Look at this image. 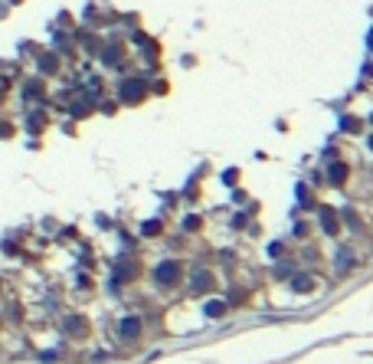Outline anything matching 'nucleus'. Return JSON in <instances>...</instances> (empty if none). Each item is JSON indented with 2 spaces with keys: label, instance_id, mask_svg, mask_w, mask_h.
Segmentation results:
<instances>
[{
  "label": "nucleus",
  "instance_id": "f257e3e1",
  "mask_svg": "<svg viewBox=\"0 0 373 364\" xmlns=\"http://www.w3.org/2000/svg\"><path fill=\"white\" fill-rule=\"evenodd\" d=\"M121 99H124V102L144 99V79H128V82L121 86Z\"/></svg>",
  "mask_w": 373,
  "mask_h": 364
},
{
  "label": "nucleus",
  "instance_id": "f03ea898",
  "mask_svg": "<svg viewBox=\"0 0 373 364\" xmlns=\"http://www.w3.org/2000/svg\"><path fill=\"white\" fill-rule=\"evenodd\" d=\"M138 335H141V321L138 318H124L121 321V338H124V341H134Z\"/></svg>",
  "mask_w": 373,
  "mask_h": 364
},
{
  "label": "nucleus",
  "instance_id": "7ed1b4c3",
  "mask_svg": "<svg viewBox=\"0 0 373 364\" xmlns=\"http://www.w3.org/2000/svg\"><path fill=\"white\" fill-rule=\"evenodd\" d=\"M177 276H180V266L177 263H164L157 269V279H161V282H177Z\"/></svg>",
  "mask_w": 373,
  "mask_h": 364
},
{
  "label": "nucleus",
  "instance_id": "20e7f679",
  "mask_svg": "<svg viewBox=\"0 0 373 364\" xmlns=\"http://www.w3.org/2000/svg\"><path fill=\"white\" fill-rule=\"evenodd\" d=\"M331 181H334V184H344V181H347V164H334L331 167Z\"/></svg>",
  "mask_w": 373,
  "mask_h": 364
},
{
  "label": "nucleus",
  "instance_id": "39448f33",
  "mask_svg": "<svg viewBox=\"0 0 373 364\" xmlns=\"http://www.w3.org/2000/svg\"><path fill=\"white\" fill-rule=\"evenodd\" d=\"M40 69H43V72H56V59L53 56H43V59H40Z\"/></svg>",
  "mask_w": 373,
  "mask_h": 364
},
{
  "label": "nucleus",
  "instance_id": "423d86ee",
  "mask_svg": "<svg viewBox=\"0 0 373 364\" xmlns=\"http://www.w3.org/2000/svg\"><path fill=\"white\" fill-rule=\"evenodd\" d=\"M344 128H347V132H351V128L357 132V128H360V121H357V118H344Z\"/></svg>",
  "mask_w": 373,
  "mask_h": 364
},
{
  "label": "nucleus",
  "instance_id": "0eeeda50",
  "mask_svg": "<svg viewBox=\"0 0 373 364\" xmlns=\"http://www.w3.org/2000/svg\"><path fill=\"white\" fill-rule=\"evenodd\" d=\"M115 59H118V49H115V46H108V53H105V63H115Z\"/></svg>",
  "mask_w": 373,
  "mask_h": 364
},
{
  "label": "nucleus",
  "instance_id": "6e6552de",
  "mask_svg": "<svg viewBox=\"0 0 373 364\" xmlns=\"http://www.w3.org/2000/svg\"><path fill=\"white\" fill-rule=\"evenodd\" d=\"M370 43H373V33H370Z\"/></svg>",
  "mask_w": 373,
  "mask_h": 364
}]
</instances>
